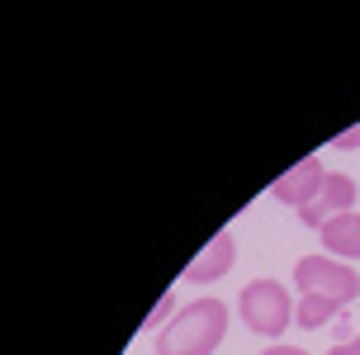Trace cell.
Here are the masks:
<instances>
[{
    "instance_id": "10",
    "label": "cell",
    "mask_w": 360,
    "mask_h": 355,
    "mask_svg": "<svg viewBox=\"0 0 360 355\" xmlns=\"http://www.w3.org/2000/svg\"><path fill=\"white\" fill-rule=\"evenodd\" d=\"M261 355H308V351H304V346H266Z\"/></svg>"
},
{
    "instance_id": "4",
    "label": "cell",
    "mask_w": 360,
    "mask_h": 355,
    "mask_svg": "<svg viewBox=\"0 0 360 355\" xmlns=\"http://www.w3.org/2000/svg\"><path fill=\"white\" fill-rule=\"evenodd\" d=\"M342 213H356V180L351 176H327L323 180V190H318V199L308 204V209H299V223L313 232H323L332 218H342Z\"/></svg>"
},
{
    "instance_id": "1",
    "label": "cell",
    "mask_w": 360,
    "mask_h": 355,
    "mask_svg": "<svg viewBox=\"0 0 360 355\" xmlns=\"http://www.w3.org/2000/svg\"><path fill=\"white\" fill-rule=\"evenodd\" d=\"M294 289H299V308L294 318L304 332L323 327L327 318H337L346 303H356L360 294V275L356 266H346L337 256H304L294 266Z\"/></svg>"
},
{
    "instance_id": "3",
    "label": "cell",
    "mask_w": 360,
    "mask_h": 355,
    "mask_svg": "<svg viewBox=\"0 0 360 355\" xmlns=\"http://www.w3.org/2000/svg\"><path fill=\"white\" fill-rule=\"evenodd\" d=\"M237 313L256 337H285L289 322H294V299L280 280H252L237 299Z\"/></svg>"
},
{
    "instance_id": "2",
    "label": "cell",
    "mask_w": 360,
    "mask_h": 355,
    "mask_svg": "<svg viewBox=\"0 0 360 355\" xmlns=\"http://www.w3.org/2000/svg\"><path fill=\"white\" fill-rule=\"evenodd\" d=\"M228 337L223 299H195L176 308V318L157 332V355H214Z\"/></svg>"
},
{
    "instance_id": "8",
    "label": "cell",
    "mask_w": 360,
    "mask_h": 355,
    "mask_svg": "<svg viewBox=\"0 0 360 355\" xmlns=\"http://www.w3.org/2000/svg\"><path fill=\"white\" fill-rule=\"evenodd\" d=\"M356 147H360V124L346 128V133H337V152H356Z\"/></svg>"
},
{
    "instance_id": "6",
    "label": "cell",
    "mask_w": 360,
    "mask_h": 355,
    "mask_svg": "<svg viewBox=\"0 0 360 355\" xmlns=\"http://www.w3.org/2000/svg\"><path fill=\"white\" fill-rule=\"evenodd\" d=\"M233 266H237L233 232H214V237H209V247H204L195 261L185 266V280H190V284H214V280H223Z\"/></svg>"
},
{
    "instance_id": "5",
    "label": "cell",
    "mask_w": 360,
    "mask_h": 355,
    "mask_svg": "<svg viewBox=\"0 0 360 355\" xmlns=\"http://www.w3.org/2000/svg\"><path fill=\"white\" fill-rule=\"evenodd\" d=\"M323 180H327L323 157H304L299 166H289L285 176L270 185V195L280 199V204H289V209H308L318 199V190H323Z\"/></svg>"
},
{
    "instance_id": "7",
    "label": "cell",
    "mask_w": 360,
    "mask_h": 355,
    "mask_svg": "<svg viewBox=\"0 0 360 355\" xmlns=\"http://www.w3.org/2000/svg\"><path fill=\"white\" fill-rule=\"evenodd\" d=\"M323 256H337V261H360V213H342V218H332L323 232Z\"/></svg>"
},
{
    "instance_id": "9",
    "label": "cell",
    "mask_w": 360,
    "mask_h": 355,
    "mask_svg": "<svg viewBox=\"0 0 360 355\" xmlns=\"http://www.w3.org/2000/svg\"><path fill=\"white\" fill-rule=\"evenodd\" d=\"M327 355H360V337H351V341H337Z\"/></svg>"
}]
</instances>
